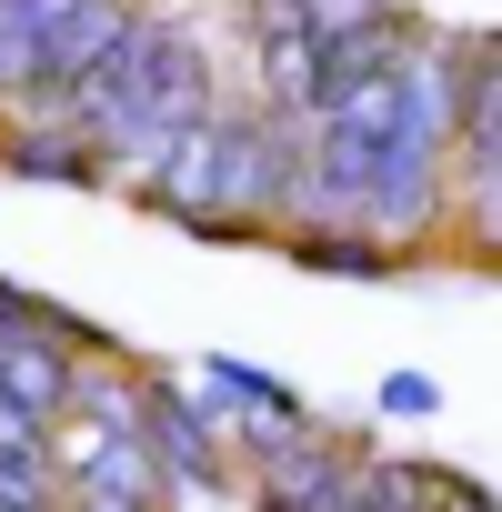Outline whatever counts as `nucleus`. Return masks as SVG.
<instances>
[{
  "label": "nucleus",
  "mask_w": 502,
  "mask_h": 512,
  "mask_svg": "<svg viewBox=\"0 0 502 512\" xmlns=\"http://www.w3.org/2000/svg\"><path fill=\"white\" fill-rule=\"evenodd\" d=\"M61 512H151V502H101V492H61Z\"/></svg>",
  "instance_id": "11"
},
{
  "label": "nucleus",
  "mask_w": 502,
  "mask_h": 512,
  "mask_svg": "<svg viewBox=\"0 0 502 512\" xmlns=\"http://www.w3.org/2000/svg\"><path fill=\"white\" fill-rule=\"evenodd\" d=\"M0 452H21V462H31V452H51V432H41L31 412H11V402H0Z\"/></svg>",
  "instance_id": "9"
},
{
  "label": "nucleus",
  "mask_w": 502,
  "mask_h": 512,
  "mask_svg": "<svg viewBox=\"0 0 502 512\" xmlns=\"http://www.w3.org/2000/svg\"><path fill=\"white\" fill-rule=\"evenodd\" d=\"M0 171H21V181H61V191L111 181V171H101V151H91L71 121H0Z\"/></svg>",
  "instance_id": "4"
},
{
  "label": "nucleus",
  "mask_w": 502,
  "mask_h": 512,
  "mask_svg": "<svg viewBox=\"0 0 502 512\" xmlns=\"http://www.w3.org/2000/svg\"><path fill=\"white\" fill-rule=\"evenodd\" d=\"M382 412H432V382H422V372H392V392H382Z\"/></svg>",
  "instance_id": "10"
},
{
  "label": "nucleus",
  "mask_w": 502,
  "mask_h": 512,
  "mask_svg": "<svg viewBox=\"0 0 502 512\" xmlns=\"http://www.w3.org/2000/svg\"><path fill=\"white\" fill-rule=\"evenodd\" d=\"M141 452H151L161 492H211V482L231 472V462L211 452V432H201V412L181 402L171 372H141Z\"/></svg>",
  "instance_id": "2"
},
{
  "label": "nucleus",
  "mask_w": 502,
  "mask_h": 512,
  "mask_svg": "<svg viewBox=\"0 0 502 512\" xmlns=\"http://www.w3.org/2000/svg\"><path fill=\"white\" fill-rule=\"evenodd\" d=\"M251 512H362V492H352V472H342V482H322V492H251Z\"/></svg>",
  "instance_id": "8"
},
{
  "label": "nucleus",
  "mask_w": 502,
  "mask_h": 512,
  "mask_svg": "<svg viewBox=\"0 0 502 512\" xmlns=\"http://www.w3.org/2000/svg\"><path fill=\"white\" fill-rule=\"evenodd\" d=\"M282 251L302 272H332V282H382V272H402L392 251H372L362 231H282Z\"/></svg>",
  "instance_id": "5"
},
{
  "label": "nucleus",
  "mask_w": 502,
  "mask_h": 512,
  "mask_svg": "<svg viewBox=\"0 0 502 512\" xmlns=\"http://www.w3.org/2000/svg\"><path fill=\"white\" fill-rule=\"evenodd\" d=\"M0 512H61V462L51 452H0Z\"/></svg>",
  "instance_id": "6"
},
{
  "label": "nucleus",
  "mask_w": 502,
  "mask_h": 512,
  "mask_svg": "<svg viewBox=\"0 0 502 512\" xmlns=\"http://www.w3.org/2000/svg\"><path fill=\"white\" fill-rule=\"evenodd\" d=\"M241 21H251V61H262V111L282 121H312V21H302V0H241Z\"/></svg>",
  "instance_id": "3"
},
{
  "label": "nucleus",
  "mask_w": 502,
  "mask_h": 512,
  "mask_svg": "<svg viewBox=\"0 0 502 512\" xmlns=\"http://www.w3.org/2000/svg\"><path fill=\"white\" fill-rule=\"evenodd\" d=\"M292 171H302V121H282L262 101H251V111H211V231L282 221Z\"/></svg>",
  "instance_id": "1"
},
{
  "label": "nucleus",
  "mask_w": 502,
  "mask_h": 512,
  "mask_svg": "<svg viewBox=\"0 0 502 512\" xmlns=\"http://www.w3.org/2000/svg\"><path fill=\"white\" fill-rule=\"evenodd\" d=\"M402 0H302V21H312V41H332V31H372V21H392Z\"/></svg>",
  "instance_id": "7"
}]
</instances>
